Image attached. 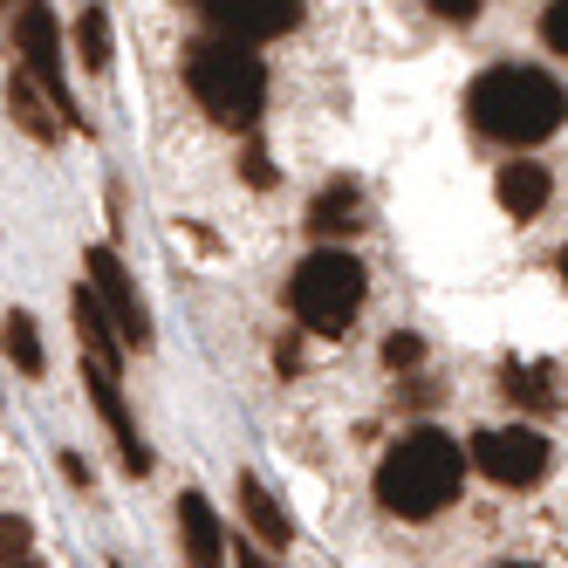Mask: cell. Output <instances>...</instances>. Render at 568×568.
<instances>
[{"instance_id": "6da1fadb", "label": "cell", "mask_w": 568, "mask_h": 568, "mask_svg": "<svg viewBox=\"0 0 568 568\" xmlns=\"http://www.w3.org/2000/svg\"><path fill=\"white\" fill-rule=\"evenodd\" d=\"M466 116H473V131L479 138H500V144H541L561 131V116H568V97L555 75L541 69H486L479 83L466 90Z\"/></svg>"}, {"instance_id": "7a4b0ae2", "label": "cell", "mask_w": 568, "mask_h": 568, "mask_svg": "<svg viewBox=\"0 0 568 568\" xmlns=\"http://www.w3.org/2000/svg\"><path fill=\"white\" fill-rule=\"evenodd\" d=\"M459 486H466V459L445 432H404L377 466V500L384 514H404V520L445 514L459 500Z\"/></svg>"}, {"instance_id": "3957f363", "label": "cell", "mask_w": 568, "mask_h": 568, "mask_svg": "<svg viewBox=\"0 0 568 568\" xmlns=\"http://www.w3.org/2000/svg\"><path fill=\"white\" fill-rule=\"evenodd\" d=\"M185 83H192L199 110H206L213 124H226V131H247L261 116V103H267V69H261V55L247 42H233V34L226 42L185 49Z\"/></svg>"}, {"instance_id": "277c9868", "label": "cell", "mask_w": 568, "mask_h": 568, "mask_svg": "<svg viewBox=\"0 0 568 568\" xmlns=\"http://www.w3.org/2000/svg\"><path fill=\"white\" fill-rule=\"evenodd\" d=\"M288 308H295V322H308V329L343 336L349 322H356V308H363V261L356 254H336V247L308 254L288 274Z\"/></svg>"}, {"instance_id": "5b68a950", "label": "cell", "mask_w": 568, "mask_h": 568, "mask_svg": "<svg viewBox=\"0 0 568 568\" xmlns=\"http://www.w3.org/2000/svg\"><path fill=\"white\" fill-rule=\"evenodd\" d=\"M473 459H479L486 479H500V486H535L548 473V438L535 425H494V432L473 438Z\"/></svg>"}, {"instance_id": "8992f818", "label": "cell", "mask_w": 568, "mask_h": 568, "mask_svg": "<svg viewBox=\"0 0 568 568\" xmlns=\"http://www.w3.org/2000/svg\"><path fill=\"white\" fill-rule=\"evenodd\" d=\"M90 295L103 302V315L116 322V336H124L131 349H144L151 343V308H144V295L131 288V274H124V261H116L110 247H90Z\"/></svg>"}, {"instance_id": "52a82bcc", "label": "cell", "mask_w": 568, "mask_h": 568, "mask_svg": "<svg viewBox=\"0 0 568 568\" xmlns=\"http://www.w3.org/2000/svg\"><path fill=\"white\" fill-rule=\"evenodd\" d=\"M21 69L49 90V103L62 116H75L69 110V83H62V34H55V14L42 8V0H28V8H21Z\"/></svg>"}, {"instance_id": "ba28073f", "label": "cell", "mask_w": 568, "mask_h": 568, "mask_svg": "<svg viewBox=\"0 0 568 568\" xmlns=\"http://www.w3.org/2000/svg\"><path fill=\"white\" fill-rule=\"evenodd\" d=\"M233 42H274L302 21V0H199Z\"/></svg>"}, {"instance_id": "9c48e42d", "label": "cell", "mask_w": 568, "mask_h": 568, "mask_svg": "<svg viewBox=\"0 0 568 568\" xmlns=\"http://www.w3.org/2000/svg\"><path fill=\"white\" fill-rule=\"evenodd\" d=\"M90 397H97V412H103V425H110V438H116V453H124V466L144 473L151 453L138 445V425H131V412H124V390H116V363H97V356H90Z\"/></svg>"}, {"instance_id": "30bf717a", "label": "cell", "mask_w": 568, "mask_h": 568, "mask_svg": "<svg viewBox=\"0 0 568 568\" xmlns=\"http://www.w3.org/2000/svg\"><path fill=\"white\" fill-rule=\"evenodd\" d=\"M179 541H185V568H220L226 561V535H220V514H213L206 494L179 500Z\"/></svg>"}, {"instance_id": "8fae6325", "label": "cell", "mask_w": 568, "mask_h": 568, "mask_svg": "<svg viewBox=\"0 0 568 568\" xmlns=\"http://www.w3.org/2000/svg\"><path fill=\"white\" fill-rule=\"evenodd\" d=\"M8 110H14V124H21L28 138H42V144H55V131H62V110L49 103V90L34 83L28 69H14V83H8Z\"/></svg>"}, {"instance_id": "7c38bea8", "label": "cell", "mask_w": 568, "mask_h": 568, "mask_svg": "<svg viewBox=\"0 0 568 568\" xmlns=\"http://www.w3.org/2000/svg\"><path fill=\"white\" fill-rule=\"evenodd\" d=\"M500 206L514 213V220H535L541 206H548V192H555V179H548V165H527V158H520V165H507L500 172Z\"/></svg>"}, {"instance_id": "4fadbf2b", "label": "cell", "mask_w": 568, "mask_h": 568, "mask_svg": "<svg viewBox=\"0 0 568 568\" xmlns=\"http://www.w3.org/2000/svg\"><path fill=\"white\" fill-rule=\"evenodd\" d=\"M69 315H75V329H83L90 356H97V363H116V343H124V336H116V322L103 315V302H97L90 288H75V295H69Z\"/></svg>"}, {"instance_id": "5bb4252c", "label": "cell", "mask_w": 568, "mask_h": 568, "mask_svg": "<svg viewBox=\"0 0 568 568\" xmlns=\"http://www.w3.org/2000/svg\"><path fill=\"white\" fill-rule=\"evenodd\" d=\"M240 514L254 520V535H261L267 548H281V541H288V514L274 507V494H267V486H261L254 473H240Z\"/></svg>"}, {"instance_id": "9a60e30c", "label": "cell", "mask_w": 568, "mask_h": 568, "mask_svg": "<svg viewBox=\"0 0 568 568\" xmlns=\"http://www.w3.org/2000/svg\"><path fill=\"white\" fill-rule=\"evenodd\" d=\"M356 206H363V199H356V185H349V179H336L329 192H315L308 226H315V233H349V226H356Z\"/></svg>"}, {"instance_id": "2e32d148", "label": "cell", "mask_w": 568, "mask_h": 568, "mask_svg": "<svg viewBox=\"0 0 568 568\" xmlns=\"http://www.w3.org/2000/svg\"><path fill=\"white\" fill-rule=\"evenodd\" d=\"M555 377L541 371V363H535V371H527V363H507V397H520V404H535V412H555V390H548Z\"/></svg>"}, {"instance_id": "e0dca14e", "label": "cell", "mask_w": 568, "mask_h": 568, "mask_svg": "<svg viewBox=\"0 0 568 568\" xmlns=\"http://www.w3.org/2000/svg\"><path fill=\"white\" fill-rule=\"evenodd\" d=\"M8 356L21 363L28 377H42V336H34V315H28V308L8 315Z\"/></svg>"}, {"instance_id": "ac0fdd59", "label": "cell", "mask_w": 568, "mask_h": 568, "mask_svg": "<svg viewBox=\"0 0 568 568\" xmlns=\"http://www.w3.org/2000/svg\"><path fill=\"white\" fill-rule=\"evenodd\" d=\"M75 34H83V62L90 69H110V14L103 8H83V28H75Z\"/></svg>"}, {"instance_id": "d6986e66", "label": "cell", "mask_w": 568, "mask_h": 568, "mask_svg": "<svg viewBox=\"0 0 568 568\" xmlns=\"http://www.w3.org/2000/svg\"><path fill=\"white\" fill-rule=\"evenodd\" d=\"M541 42L555 55H568V0H548V14H541Z\"/></svg>"}, {"instance_id": "ffe728a7", "label": "cell", "mask_w": 568, "mask_h": 568, "mask_svg": "<svg viewBox=\"0 0 568 568\" xmlns=\"http://www.w3.org/2000/svg\"><path fill=\"white\" fill-rule=\"evenodd\" d=\"M28 541H34V535H28V520L0 514V561H21V555H28Z\"/></svg>"}, {"instance_id": "44dd1931", "label": "cell", "mask_w": 568, "mask_h": 568, "mask_svg": "<svg viewBox=\"0 0 568 568\" xmlns=\"http://www.w3.org/2000/svg\"><path fill=\"white\" fill-rule=\"evenodd\" d=\"M425 8H432L438 21H459V28H466V21H479V8H486V0H425Z\"/></svg>"}, {"instance_id": "7402d4cb", "label": "cell", "mask_w": 568, "mask_h": 568, "mask_svg": "<svg viewBox=\"0 0 568 568\" xmlns=\"http://www.w3.org/2000/svg\"><path fill=\"white\" fill-rule=\"evenodd\" d=\"M384 356H390V363H412V356H418V336H390Z\"/></svg>"}, {"instance_id": "603a6c76", "label": "cell", "mask_w": 568, "mask_h": 568, "mask_svg": "<svg viewBox=\"0 0 568 568\" xmlns=\"http://www.w3.org/2000/svg\"><path fill=\"white\" fill-rule=\"evenodd\" d=\"M240 568H274V561H267L261 548H247V541H240Z\"/></svg>"}, {"instance_id": "cb8c5ba5", "label": "cell", "mask_w": 568, "mask_h": 568, "mask_svg": "<svg viewBox=\"0 0 568 568\" xmlns=\"http://www.w3.org/2000/svg\"><path fill=\"white\" fill-rule=\"evenodd\" d=\"M0 568H42V561H28V555H21V561H0Z\"/></svg>"}, {"instance_id": "d4e9b609", "label": "cell", "mask_w": 568, "mask_h": 568, "mask_svg": "<svg viewBox=\"0 0 568 568\" xmlns=\"http://www.w3.org/2000/svg\"><path fill=\"white\" fill-rule=\"evenodd\" d=\"M555 267H561V281H568V247H561V261H555Z\"/></svg>"}, {"instance_id": "484cf974", "label": "cell", "mask_w": 568, "mask_h": 568, "mask_svg": "<svg viewBox=\"0 0 568 568\" xmlns=\"http://www.w3.org/2000/svg\"><path fill=\"white\" fill-rule=\"evenodd\" d=\"M500 568H527V561H500Z\"/></svg>"}, {"instance_id": "4316f807", "label": "cell", "mask_w": 568, "mask_h": 568, "mask_svg": "<svg viewBox=\"0 0 568 568\" xmlns=\"http://www.w3.org/2000/svg\"><path fill=\"white\" fill-rule=\"evenodd\" d=\"M0 8H8V0H0Z\"/></svg>"}]
</instances>
